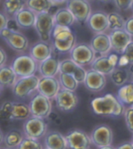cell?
<instances>
[{"label":"cell","mask_w":133,"mask_h":149,"mask_svg":"<svg viewBox=\"0 0 133 149\" xmlns=\"http://www.w3.org/2000/svg\"><path fill=\"white\" fill-rule=\"evenodd\" d=\"M10 66L18 78L33 76L38 71V63L29 54H20L13 59Z\"/></svg>","instance_id":"4"},{"label":"cell","mask_w":133,"mask_h":149,"mask_svg":"<svg viewBox=\"0 0 133 149\" xmlns=\"http://www.w3.org/2000/svg\"><path fill=\"white\" fill-rule=\"evenodd\" d=\"M112 50L117 53L122 54L126 47L132 41V37L125 29L112 31L109 34Z\"/></svg>","instance_id":"17"},{"label":"cell","mask_w":133,"mask_h":149,"mask_svg":"<svg viewBox=\"0 0 133 149\" xmlns=\"http://www.w3.org/2000/svg\"><path fill=\"white\" fill-rule=\"evenodd\" d=\"M88 1L90 3V2H93V1H95V0H88Z\"/></svg>","instance_id":"53"},{"label":"cell","mask_w":133,"mask_h":149,"mask_svg":"<svg viewBox=\"0 0 133 149\" xmlns=\"http://www.w3.org/2000/svg\"><path fill=\"white\" fill-rule=\"evenodd\" d=\"M13 102L6 101L0 105V123L3 125L9 124L13 121L12 116Z\"/></svg>","instance_id":"34"},{"label":"cell","mask_w":133,"mask_h":149,"mask_svg":"<svg viewBox=\"0 0 133 149\" xmlns=\"http://www.w3.org/2000/svg\"><path fill=\"white\" fill-rule=\"evenodd\" d=\"M18 80V77L10 65L0 67V84L4 88H12Z\"/></svg>","instance_id":"24"},{"label":"cell","mask_w":133,"mask_h":149,"mask_svg":"<svg viewBox=\"0 0 133 149\" xmlns=\"http://www.w3.org/2000/svg\"><path fill=\"white\" fill-rule=\"evenodd\" d=\"M89 136L92 144L97 148L111 146L113 143V130L108 125L100 124L96 126Z\"/></svg>","instance_id":"12"},{"label":"cell","mask_w":133,"mask_h":149,"mask_svg":"<svg viewBox=\"0 0 133 149\" xmlns=\"http://www.w3.org/2000/svg\"><path fill=\"white\" fill-rule=\"evenodd\" d=\"M12 116L13 120H26L32 116L29 104L20 101L13 102Z\"/></svg>","instance_id":"27"},{"label":"cell","mask_w":133,"mask_h":149,"mask_svg":"<svg viewBox=\"0 0 133 149\" xmlns=\"http://www.w3.org/2000/svg\"><path fill=\"white\" fill-rule=\"evenodd\" d=\"M53 16H54L55 25L71 27L76 22L74 15L72 14V13L66 7L60 8L57 10L56 13H53Z\"/></svg>","instance_id":"25"},{"label":"cell","mask_w":133,"mask_h":149,"mask_svg":"<svg viewBox=\"0 0 133 149\" xmlns=\"http://www.w3.org/2000/svg\"><path fill=\"white\" fill-rule=\"evenodd\" d=\"M68 0H51L52 2V5L56 6V5H59V4H63L64 3H67Z\"/></svg>","instance_id":"45"},{"label":"cell","mask_w":133,"mask_h":149,"mask_svg":"<svg viewBox=\"0 0 133 149\" xmlns=\"http://www.w3.org/2000/svg\"><path fill=\"white\" fill-rule=\"evenodd\" d=\"M0 37L13 51L20 54H24L29 49V41L20 31H13L5 28L0 31Z\"/></svg>","instance_id":"5"},{"label":"cell","mask_w":133,"mask_h":149,"mask_svg":"<svg viewBox=\"0 0 133 149\" xmlns=\"http://www.w3.org/2000/svg\"><path fill=\"white\" fill-rule=\"evenodd\" d=\"M98 149H116V148H113L111 145V146H106L103 147V148H98Z\"/></svg>","instance_id":"47"},{"label":"cell","mask_w":133,"mask_h":149,"mask_svg":"<svg viewBox=\"0 0 133 149\" xmlns=\"http://www.w3.org/2000/svg\"><path fill=\"white\" fill-rule=\"evenodd\" d=\"M17 149H44L39 140L25 137Z\"/></svg>","instance_id":"37"},{"label":"cell","mask_w":133,"mask_h":149,"mask_svg":"<svg viewBox=\"0 0 133 149\" xmlns=\"http://www.w3.org/2000/svg\"><path fill=\"white\" fill-rule=\"evenodd\" d=\"M7 28H9L11 31H20V28L19 27L18 23H17V21H16L14 18H10L9 19Z\"/></svg>","instance_id":"42"},{"label":"cell","mask_w":133,"mask_h":149,"mask_svg":"<svg viewBox=\"0 0 133 149\" xmlns=\"http://www.w3.org/2000/svg\"><path fill=\"white\" fill-rule=\"evenodd\" d=\"M7 62V55L6 52L3 49V48L0 46V67L5 66Z\"/></svg>","instance_id":"43"},{"label":"cell","mask_w":133,"mask_h":149,"mask_svg":"<svg viewBox=\"0 0 133 149\" xmlns=\"http://www.w3.org/2000/svg\"><path fill=\"white\" fill-rule=\"evenodd\" d=\"M133 64V40L126 47L125 50L121 54L119 59L118 66L125 67L127 65Z\"/></svg>","instance_id":"36"},{"label":"cell","mask_w":133,"mask_h":149,"mask_svg":"<svg viewBox=\"0 0 133 149\" xmlns=\"http://www.w3.org/2000/svg\"><path fill=\"white\" fill-rule=\"evenodd\" d=\"M54 51L59 53H70L77 45V38L71 27L55 25L51 35Z\"/></svg>","instance_id":"2"},{"label":"cell","mask_w":133,"mask_h":149,"mask_svg":"<svg viewBox=\"0 0 133 149\" xmlns=\"http://www.w3.org/2000/svg\"><path fill=\"white\" fill-rule=\"evenodd\" d=\"M56 105L62 112H71L78 104V97L76 93L61 88L54 98Z\"/></svg>","instance_id":"14"},{"label":"cell","mask_w":133,"mask_h":149,"mask_svg":"<svg viewBox=\"0 0 133 149\" xmlns=\"http://www.w3.org/2000/svg\"><path fill=\"white\" fill-rule=\"evenodd\" d=\"M131 10H132V11L133 12V3H132V8H131Z\"/></svg>","instance_id":"52"},{"label":"cell","mask_w":133,"mask_h":149,"mask_svg":"<svg viewBox=\"0 0 133 149\" xmlns=\"http://www.w3.org/2000/svg\"><path fill=\"white\" fill-rule=\"evenodd\" d=\"M54 27L55 21L53 13L48 12L37 14L34 28L41 41L51 42V35Z\"/></svg>","instance_id":"6"},{"label":"cell","mask_w":133,"mask_h":149,"mask_svg":"<svg viewBox=\"0 0 133 149\" xmlns=\"http://www.w3.org/2000/svg\"><path fill=\"white\" fill-rule=\"evenodd\" d=\"M53 6L51 0H27L26 7L35 12L36 14L50 12Z\"/></svg>","instance_id":"30"},{"label":"cell","mask_w":133,"mask_h":149,"mask_svg":"<svg viewBox=\"0 0 133 149\" xmlns=\"http://www.w3.org/2000/svg\"><path fill=\"white\" fill-rule=\"evenodd\" d=\"M89 45L93 49L95 53L99 56L108 55L112 50L110 36L106 33L95 34L90 41Z\"/></svg>","instance_id":"20"},{"label":"cell","mask_w":133,"mask_h":149,"mask_svg":"<svg viewBox=\"0 0 133 149\" xmlns=\"http://www.w3.org/2000/svg\"><path fill=\"white\" fill-rule=\"evenodd\" d=\"M118 98L125 105L133 106V82L125 84L118 91Z\"/></svg>","instance_id":"31"},{"label":"cell","mask_w":133,"mask_h":149,"mask_svg":"<svg viewBox=\"0 0 133 149\" xmlns=\"http://www.w3.org/2000/svg\"><path fill=\"white\" fill-rule=\"evenodd\" d=\"M3 89H4V88H3V86L1 85V84H0V95H2V93H3Z\"/></svg>","instance_id":"49"},{"label":"cell","mask_w":133,"mask_h":149,"mask_svg":"<svg viewBox=\"0 0 133 149\" xmlns=\"http://www.w3.org/2000/svg\"><path fill=\"white\" fill-rule=\"evenodd\" d=\"M37 14L27 7L24 8L16 15L14 19L21 29H30L35 27Z\"/></svg>","instance_id":"23"},{"label":"cell","mask_w":133,"mask_h":149,"mask_svg":"<svg viewBox=\"0 0 133 149\" xmlns=\"http://www.w3.org/2000/svg\"><path fill=\"white\" fill-rule=\"evenodd\" d=\"M25 137L23 131L18 129H12L4 135L3 144L10 149H17Z\"/></svg>","instance_id":"26"},{"label":"cell","mask_w":133,"mask_h":149,"mask_svg":"<svg viewBox=\"0 0 133 149\" xmlns=\"http://www.w3.org/2000/svg\"><path fill=\"white\" fill-rule=\"evenodd\" d=\"M29 106L32 116L35 117L46 120L52 113V100L38 92L31 98Z\"/></svg>","instance_id":"7"},{"label":"cell","mask_w":133,"mask_h":149,"mask_svg":"<svg viewBox=\"0 0 133 149\" xmlns=\"http://www.w3.org/2000/svg\"><path fill=\"white\" fill-rule=\"evenodd\" d=\"M66 8L74 15L76 22L79 24L87 23L92 14V7L88 0H68Z\"/></svg>","instance_id":"10"},{"label":"cell","mask_w":133,"mask_h":149,"mask_svg":"<svg viewBox=\"0 0 133 149\" xmlns=\"http://www.w3.org/2000/svg\"><path fill=\"white\" fill-rule=\"evenodd\" d=\"M69 149H89L92 141L90 136L80 129L70 130L65 135Z\"/></svg>","instance_id":"13"},{"label":"cell","mask_w":133,"mask_h":149,"mask_svg":"<svg viewBox=\"0 0 133 149\" xmlns=\"http://www.w3.org/2000/svg\"><path fill=\"white\" fill-rule=\"evenodd\" d=\"M87 25L95 34L105 33L109 29L107 14L101 10L92 12L87 21Z\"/></svg>","instance_id":"18"},{"label":"cell","mask_w":133,"mask_h":149,"mask_svg":"<svg viewBox=\"0 0 133 149\" xmlns=\"http://www.w3.org/2000/svg\"><path fill=\"white\" fill-rule=\"evenodd\" d=\"M27 0H4L3 12L9 18H14L15 16L26 7Z\"/></svg>","instance_id":"28"},{"label":"cell","mask_w":133,"mask_h":149,"mask_svg":"<svg viewBox=\"0 0 133 149\" xmlns=\"http://www.w3.org/2000/svg\"><path fill=\"white\" fill-rule=\"evenodd\" d=\"M116 149H133V144L132 142H124L117 147Z\"/></svg>","instance_id":"44"},{"label":"cell","mask_w":133,"mask_h":149,"mask_svg":"<svg viewBox=\"0 0 133 149\" xmlns=\"http://www.w3.org/2000/svg\"><path fill=\"white\" fill-rule=\"evenodd\" d=\"M120 57L117 54H108L106 56L96 57L91 64V69L104 75H111L117 66H118Z\"/></svg>","instance_id":"11"},{"label":"cell","mask_w":133,"mask_h":149,"mask_svg":"<svg viewBox=\"0 0 133 149\" xmlns=\"http://www.w3.org/2000/svg\"><path fill=\"white\" fill-rule=\"evenodd\" d=\"M0 149H10V148H8L6 147H0Z\"/></svg>","instance_id":"51"},{"label":"cell","mask_w":133,"mask_h":149,"mask_svg":"<svg viewBox=\"0 0 133 149\" xmlns=\"http://www.w3.org/2000/svg\"><path fill=\"white\" fill-rule=\"evenodd\" d=\"M53 52L54 49L51 42H43L41 40L34 43L29 48V55L38 63L52 56Z\"/></svg>","instance_id":"15"},{"label":"cell","mask_w":133,"mask_h":149,"mask_svg":"<svg viewBox=\"0 0 133 149\" xmlns=\"http://www.w3.org/2000/svg\"><path fill=\"white\" fill-rule=\"evenodd\" d=\"M81 66L75 63L71 58L63 59L60 63V73H67L74 76Z\"/></svg>","instance_id":"35"},{"label":"cell","mask_w":133,"mask_h":149,"mask_svg":"<svg viewBox=\"0 0 133 149\" xmlns=\"http://www.w3.org/2000/svg\"><path fill=\"white\" fill-rule=\"evenodd\" d=\"M99 2H101V3H109V2H111V0H99Z\"/></svg>","instance_id":"48"},{"label":"cell","mask_w":133,"mask_h":149,"mask_svg":"<svg viewBox=\"0 0 133 149\" xmlns=\"http://www.w3.org/2000/svg\"><path fill=\"white\" fill-rule=\"evenodd\" d=\"M23 132L25 137L39 140L45 137L48 132V124L44 119L32 116L27 120H24L23 124Z\"/></svg>","instance_id":"8"},{"label":"cell","mask_w":133,"mask_h":149,"mask_svg":"<svg viewBox=\"0 0 133 149\" xmlns=\"http://www.w3.org/2000/svg\"><path fill=\"white\" fill-rule=\"evenodd\" d=\"M44 149H46V148H45Z\"/></svg>","instance_id":"55"},{"label":"cell","mask_w":133,"mask_h":149,"mask_svg":"<svg viewBox=\"0 0 133 149\" xmlns=\"http://www.w3.org/2000/svg\"><path fill=\"white\" fill-rule=\"evenodd\" d=\"M45 148L46 149H66V142L65 135L57 130H50L46 133L44 137Z\"/></svg>","instance_id":"21"},{"label":"cell","mask_w":133,"mask_h":149,"mask_svg":"<svg viewBox=\"0 0 133 149\" xmlns=\"http://www.w3.org/2000/svg\"><path fill=\"white\" fill-rule=\"evenodd\" d=\"M61 89L59 80L57 77H41L38 86V92L49 99H54Z\"/></svg>","instance_id":"16"},{"label":"cell","mask_w":133,"mask_h":149,"mask_svg":"<svg viewBox=\"0 0 133 149\" xmlns=\"http://www.w3.org/2000/svg\"><path fill=\"white\" fill-rule=\"evenodd\" d=\"M70 58L81 66H91L96 58V54L87 43H78L70 52Z\"/></svg>","instance_id":"9"},{"label":"cell","mask_w":133,"mask_h":149,"mask_svg":"<svg viewBox=\"0 0 133 149\" xmlns=\"http://www.w3.org/2000/svg\"><path fill=\"white\" fill-rule=\"evenodd\" d=\"M91 105L94 113L99 116L118 117L123 115L125 111V105L112 94L94 98Z\"/></svg>","instance_id":"1"},{"label":"cell","mask_w":133,"mask_h":149,"mask_svg":"<svg viewBox=\"0 0 133 149\" xmlns=\"http://www.w3.org/2000/svg\"><path fill=\"white\" fill-rule=\"evenodd\" d=\"M125 30L130 34L131 36L133 37V16L128 18V20H126Z\"/></svg>","instance_id":"41"},{"label":"cell","mask_w":133,"mask_h":149,"mask_svg":"<svg viewBox=\"0 0 133 149\" xmlns=\"http://www.w3.org/2000/svg\"><path fill=\"white\" fill-rule=\"evenodd\" d=\"M9 19L10 18L6 15L5 13L0 11V31L7 27Z\"/></svg>","instance_id":"40"},{"label":"cell","mask_w":133,"mask_h":149,"mask_svg":"<svg viewBox=\"0 0 133 149\" xmlns=\"http://www.w3.org/2000/svg\"><path fill=\"white\" fill-rule=\"evenodd\" d=\"M84 84L85 87L90 91L92 92L101 91L106 87V76L90 69L89 70L87 71L86 78L85 80Z\"/></svg>","instance_id":"19"},{"label":"cell","mask_w":133,"mask_h":149,"mask_svg":"<svg viewBox=\"0 0 133 149\" xmlns=\"http://www.w3.org/2000/svg\"><path fill=\"white\" fill-rule=\"evenodd\" d=\"M132 144H133V135H132Z\"/></svg>","instance_id":"54"},{"label":"cell","mask_w":133,"mask_h":149,"mask_svg":"<svg viewBox=\"0 0 133 149\" xmlns=\"http://www.w3.org/2000/svg\"><path fill=\"white\" fill-rule=\"evenodd\" d=\"M107 18H108L109 30H111V31L116 30L125 29L126 20L120 13L116 12L109 13L107 14Z\"/></svg>","instance_id":"33"},{"label":"cell","mask_w":133,"mask_h":149,"mask_svg":"<svg viewBox=\"0 0 133 149\" xmlns=\"http://www.w3.org/2000/svg\"><path fill=\"white\" fill-rule=\"evenodd\" d=\"M40 77L37 75L18 78L12 88L13 95L19 100L31 98L38 92V86Z\"/></svg>","instance_id":"3"},{"label":"cell","mask_w":133,"mask_h":149,"mask_svg":"<svg viewBox=\"0 0 133 149\" xmlns=\"http://www.w3.org/2000/svg\"><path fill=\"white\" fill-rule=\"evenodd\" d=\"M116 7L121 11H126L132 8L133 0H113Z\"/></svg>","instance_id":"39"},{"label":"cell","mask_w":133,"mask_h":149,"mask_svg":"<svg viewBox=\"0 0 133 149\" xmlns=\"http://www.w3.org/2000/svg\"><path fill=\"white\" fill-rule=\"evenodd\" d=\"M60 63L59 59L54 56L38 63V72L41 77H56L60 73Z\"/></svg>","instance_id":"22"},{"label":"cell","mask_w":133,"mask_h":149,"mask_svg":"<svg viewBox=\"0 0 133 149\" xmlns=\"http://www.w3.org/2000/svg\"><path fill=\"white\" fill-rule=\"evenodd\" d=\"M125 120L126 126L128 130L133 134V106H129L125 109Z\"/></svg>","instance_id":"38"},{"label":"cell","mask_w":133,"mask_h":149,"mask_svg":"<svg viewBox=\"0 0 133 149\" xmlns=\"http://www.w3.org/2000/svg\"><path fill=\"white\" fill-rule=\"evenodd\" d=\"M3 141H4V134H3V130L0 129V147H1V144H3Z\"/></svg>","instance_id":"46"},{"label":"cell","mask_w":133,"mask_h":149,"mask_svg":"<svg viewBox=\"0 0 133 149\" xmlns=\"http://www.w3.org/2000/svg\"><path fill=\"white\" fill-rule=\"evenodd\" d=\"M131 81H132V82H133V73L132 74H131Z\"/></svg>","instance_id":"50"},{"label":"cell","mask_w":133,"mask_h":149,"mask_svg":"<svg viewBox=\"0 0 133 149\" xmlns=\"http://www.w3.org/2000/svg\"><path fill=\"white\" fill-rule=\"evenodd\" d=\"M58 80L60 84L61 88L65 90L75 91L78 87V82L76 81L74 76L71 74L60 73L58 74Z\"/></svg>","instance_id":"32"},{"label":"cell","mask_w":133,"mask_h":149,"mask_svg":"<svg viewBox=\"0 0 133 149\" xmlns=\"http://www.w3.org/2000/svg\"><path fill=\"white\" fill-rule=\"evenodd\" d=\"M110 76L112 82L118 87L125 85L131 79V73L128 69L119 66L116 67Z\"/></svg>","instance_id":"29"}]
</instances>
